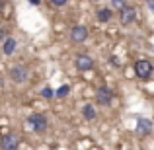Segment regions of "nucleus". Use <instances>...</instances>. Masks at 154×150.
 I'll return each mask as SVG.
<instances>
[{
    "mask_svg": "<svg viewBox=\"0 0 154 150\" xmlns=\"http://www.w3.org/2000/svg\"><path fill=\"white\" fill-rule=\"evenodd\" d=\"M10 76L16 84H26L27 78H29V70H27L23 64H16V66L10 68Z\"/></svg>",
    "mask_w": 154,
    "mask_h": 150,
    "instance_id": "obj_1",
    "label": "nucleus"
},
{
    "mask_svg": "<svg viewBox=\"0 0 154 150\" xmlns=\"http://www.w3.org/2000/svg\"><path fill=\"white\" fill-rule=\"evenodd\" d=\"M27 123L31 125V129H33L35 133H45L47 131V119L41 115V113H33V115H29Z\"/></svg>",
    "mask_w": 154,
    "mask_h": 150,
    "instance_id": "obj_2",
    "label": "nucleus"
},
{
    "mask_svg": "<svg viewBox=\"0 0 154 150\" xmlns=\"http://www.w3.org/2000/svg\"><path fill=\"white\" fill-rule=\"evenodd\" d=\"M133 68H135V74L139 76V78H143V80H144V78H148V76L152 74V64L148 63L146 59H140V60H137V63H135V66H133Z\"/></svg>",
    "mask_w": 154,
    "mask_h": 150,
    "instance_id": "obj_3",
    "label": "nucleus"
},
{
    "mask_svg": "<svg viewBox=\"0 0 154 150\" xmlns=\"http://www.w3.org/2000/svg\"><path fill=\"white\" fill-rule=\"evenodd\" d=\"M0 148L2 150H18L20 148V136L14 135V133L4 135L2 140H0Z\"/></svg>",
    "mask_w": 154,
    "mask_h": 150,
    "instance_id": "obj_4",
    "label": "nucleus"
},
{
    "mask_svg": "<svg viewBox=\"0 0 154 150\" xmlns=\"http://www.w3.org/2000/svg\"><path fill=\"white\" fill-rule=\"evenodd\" d=\"M88 35H90V31H88L86 26H74L70 29V41L72 43H84L88 39Z\"/></svg>",
    "mask_w": 154,
    "mask_h": 150,
    "instance_id": "obj_5",
    "label": "nucleus"
},
{
    "mask_svg": "<svg viewBox=\"0 0 154 150\" xmlns=\"http://www.w3.org/2000/svg\"><path fill=\"white\" fill-rule=\"evenodd\" d=\"M119 20H121L123 26H131V23L137 20V10H135V8H131V6L121 8V10H119Z\"/></svg>",
    "mask_w": 154,
    "mask_h": 150,
    "instance_id": "obj_6",
    "label": "nucleus"
},
{
    "mask_svg": "<svg viewBox=\"0 0 154 150\" xmlns=\"http://www.w3.org/2000/svg\"><path fill=\"white\" fill-rule=\"evenodd\" d=\"M96 101H98L100 105H109L113 101V92L105 86H100L98 92H96Z\"/></svg>",
    "mask_w": 154,
    "mask_h": 150,
    "instance_id": "obj_7",
    "label": "nucleus"
},
{
    "mask_svg": "<svg viewBox=\"0 0 154 150\" xmlns=\"http://www.w3.org/2000/svg\"><path fill=\"white\" fill-rule=\"evenodd\" d=\"M152 129H154V125H152L150 119H144V117H139V119H137V135L146 136V135L152 133Z\"/></svg>",
    "mask_w": 154,
    "mask_h": 150,
    "instance_id": "obj_8",
    "label": "nucleus"
},
{
    "mask_svg": "<svg viewBox=\"0 0 154 150\" xmlns=\"http://www.w3.org/2000/svg\"><path fill=\"white\" fill-rule=\"evenodd\" d=\"M74 66L78 70H92L94 68V59L90 55H78L74 60Z\"/></svg>",
    "mask_w": 154,
    "mask_h": 150,
    "instance_id": "obj_9",
    "label": "nucleus"
},
{
    "mask_svg": "<svg viewBox=\"0 0 154 150\" xmlns=\"http://www.w3.org/2000/svg\"><path fill=\"white\" fill-rule=\"evenodd\" d=\"M16 47H18V43H16V39L14 37H6L4 39V45H2V51H4V55H14L16 53Z\"/></svg>",
    "mask_w": 154,
    "mask_h": 150,
    "instance_id": "obj_10",
    "label": "nucleus"
},
{
    "mask_svg": "<svg viewBox=\"0 0 154 150\" xmlns=\"http://www.w3.org/2000/svg\"><path fill=\"white\" fill-rule=\"evenodd\" d=\"M96 18L100 20V22H103V23H107L109 20L113 18V12L109 10V8H100L98 12H96Z\"/></svg>",
    "mask_w": 154,
    "mask_h": 150,
    "instance_id": "obj_11",
    "label": "nucleus"
},
{
    "mask_svg": "<svg viewBox=\"0 0 154 150\" xmlns=\"http://www.w3.org/2000/svg\"><path fill=\"white\" fill-rule=\"evenodd\" d=\"M82 115H84V119H86V121H94L96 117H98V113H96L94 105L86 103V105H84V107H82Z\"/></svg>",
    "mask_w": 154,
    "mask_h": 150,
    "instance_id": "obj_12",
    "label": "nucleus"
},
{
    "mask_svg": "<svg viewBox=\"0 0 154 150\" xmlns=\"http://www.w3.org/2000/svg\"><path fill=\"white\" fill-rule=\"evenodd\" d=\"M68 92H70V88H68V86H60L59 90L55 92V96H57V98H66Z\"/></svg>",
    "mask_w": 154,
    "mask_h": 150,
    "instance_id": "obj_13",
    "label": "nucleus"
},
{
    "mask_svg": "<svg viewBox=\"0 0 154 150\" xmlns=\"http://www.w3.org/2000/svg\"><path fill=\"white\" fill-rule=\"evenodd\" d=\"M41 96H43V98H45V99H53V96H55V92H53L51 88H43Z\"/></svg>",
    "mask_w": 154,
    "mask_h": 150,
    "instance_id": "obj_14",
    "label": "nucleus"
},
{
    "mask_svg": "<svg viewBox=\"0 0 154 150\" xmlns=\"http://www.w3.org/2000/svg\"><path fill=\"white\" fill-rule=\"evenodd\" d=\"M111 4H113V8H115V10H121V8L127 6V4H125V0H111Z\"/></svg>",
    "mask_w": 154,
    "mask_h": 150,
    "instance_id": "obj_15",
    "label": "nucleus"
},
{
    "mask_svg": "<svg viewBox=\"0 0 154 150\" xmlns=\"http://www.w3.org/2000/svg\"><path fill=\"white\" fill-rule=\"evenodd\" d=\"M51 4H53V6H64L66 0H51Z\"/></svg>",
    "mask_w": 154,
    "mask_h": 150,
    "instance_id": "obj_16",
    "label": "nucleus"
},
{
    "mask_svg": "<svg viewBox=\"0 0 154 150\" xmlns=\"http://www.w3.org/2000/svg\"><path fill=\"white\" fill-rule=\"evenodd\" d=\"M146 2H148V8H150V10L154 12V0H146Z\"/></svg>",
    "mask_w": 154,
    "mask_h": 150,
    "instance_id": "obj_17",
    "label": "nucleus"
},
{
    "mask_svg": "<svg viewBox=\"0 0 154 150\" xmlns=\"http://www.w3.org/2000/svg\"><path fill=\"white\" fill-rule=\"evenodd\" d=\"M111 63H113V64H121V60L117 59V57H113V59H111Z\"/></svg>",
    "mask_w": 154,
    "mask_h": 150,
    "instance_id": "obj_18",
    "label": "nucleus"
},
{
    "mask_svg": "<svg viewBox=\"0 0 154 150\" xmlns=\"http://www.w3.org/2000/svg\"><path fill=\"white\" fill-rule=\"evenodd\" d=\"M4 39V29H0V41Z\"/></svg>",
    "mask_w": 154,
    "mask_h": 150,
    "instance_id": "obj_19",
    "label": "nucleus"
},
{
    "mask_svg": "<svg viewBox=\"0 0 154 150\" xmlns=\"http://www.w3.org/2000/svg\"><path fill=\"white\" fill-rule=\"evenodd\" d=\"M2 8H4V0H0V10H2Z\"/></svg>",
    "mask_w": 154,
    "mask_h": 150,
    "instance_id": "obj_20",
    "label": "nucleus"
},
{
    "mask_svg": "<svg viewBox=\"0 0 154 150\" xmlns=\"http://www.w3.org/2000/svg\"><path fill=\"white\" fill-rule=\"evenodd\" d=\"M29 2H31V4H39V0H29Z\"/></svg>",
    "mask_w": 154,
    "mask_h": 150,
    "instance_id": "obj_21",
    "label": "nucleus"
},
{
    "mask_svg": "<svg viewBox=\"0 0 154 150\" xmlns=\"http://www.w3.org/2000/svg\"><path fill=\"white\" fill-rule=\"evenodd\" d=\"M94 2H98V0H94Z\"/></svg>",
    "mask_w": 154,
    "mask_h": 150,
    "instance_id": "obj_22",
    "label": "nucleus"
}]
</instances>
